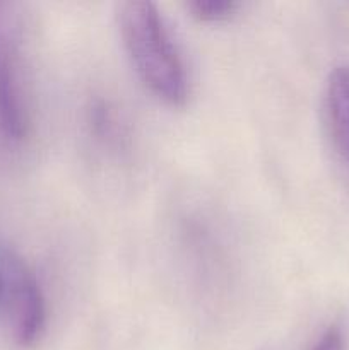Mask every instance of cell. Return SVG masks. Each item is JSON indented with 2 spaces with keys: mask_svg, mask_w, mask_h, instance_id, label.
Masks as SVG:
<instances>
[{
  "mask_svg": "<svg viewBox=\"0 0 349 350\" xmlns=\"http://www.w3.org/2000/svg\"><path fill=\"white\" fill-rule=\"evenodd\" d=\"M116 17L123 46L142 84L166 105L183 106L187 70L157 7L130 0L120 3Z\"/></svg>",
  "mask_w": 349,
  "mask_h": 350,
  "instance_id": "6da1fadb",
  "label": "cell"
},
{
  "mask_svg": "<svg viewBox=\"0 0 349 350\" xmlns=\"http://www.w3.org/2000/svg\"><path fill=\"white\" fill-rule=\"evenodd\" d=\"M47 325V304L36 279L21 273L14 289V337L23 347H31L41 338Z\"/></svg>",
  "mask_w": 349,
  "mask_h": 350,
  "instance_id": "7a4b0ae2",
  "label": "cell"
},
{
  "mask_svg": "<svg viewBox=\"0 0 349 350\" xmlns=\"http://www.w3.org/2000/svg\"><path fill=\"white\" fill-rule=\"evenodd\" d=\"M325 118L339 159L349 167V65H339L325 85Z\"/></svg>",
  "mask_w": 349,
  "mask_h": 350,
  "instance_id": "3957f363",
  "label": "cell"
},
{
  "mask_svg": "<svg viewBox=\"0 0 349 350\" xmlns=\"http://www.w3.org/2000/svg\"><path fill=\"white\" fill-rule=\"evenodd\" d=\"M0 130L10 140H21L27 132L16 68L12 58L3 50L0 51Z\"/></svg>",
  "mask_w": 349,
  "mask_h": 350,
  "instance_id": "277c9868",
  "label": "cell"
},
{
  "mask_svg": "<svg viewBox=\"0 0 349 350\" xmlns=\"http://www.w3.org/2000/svg\"><path fill=\"white\" fill-rule=\"evenodd\" d=\"M240 3L235 0H192L187 9L192 16L202 23H221L235 16Z\"/></svg>",
  "mask_w": 349,
  "mask_h": 350,
  "instance_id": "5b68a950",
  "label": "cell"
},
{
  "mask_svg": "<svg viewBox=\"0 0 349 350\" xmlns=\"http://www.w3.org/2000/svg\"><path fill=\"white\" fill-rule=\"evenodd\" d=\"M342 347H344L342 332L337 327H331L310 350H342Z\"/></svg>",
  "mask_w": 349,
  "mask_h": 350,
  "instance_id": "8992f818",
  "label": "cell"
},
{
  "mask_svg": "<svg viewBox=\"0 0 349 350\" xmlns=\"http://www.w3.org/2000/svg\"><path fill=\"white\" fill-rule=\"evenodd\" d=\"M0 291H2V280H0Z\"/></svg>",
  "mask_w": 349,
  "mask_h": 350,
  "instance_id": "52a82bcc",
  "label": "cell"
}]
</instances>
